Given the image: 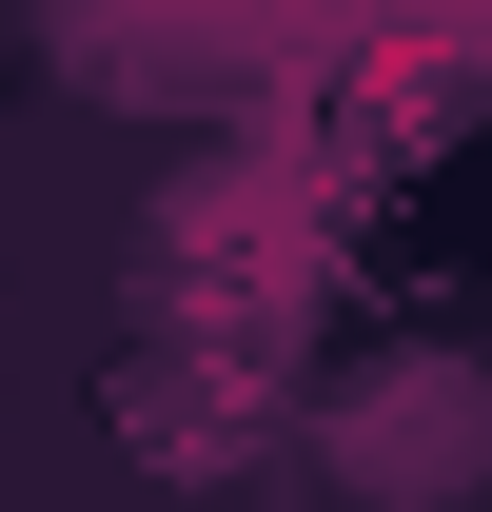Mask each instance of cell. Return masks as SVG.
<instances>
[{"label": "cell", "mask_w": 492, "mask_h": 512, "mask_svg": "<svg viewBox=\"0 0 492 512\" xmlns=\"http://www.w3.org/2000/svg\"><path fill=\"white\" fill-rule=\"evenodd\" d=\"M335 473H355V493H453V473H492V394L453 375V355L374 375L355 414H335Z\"/></svg>", "instance_id": "6da1fadb"}]
</instances>
